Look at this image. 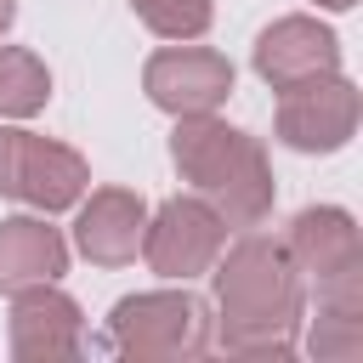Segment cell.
<instances>
[{
    "mask_svg": "<svg viewBox=\"0 0 363 363\" xmlns=\"http://www.w3.org/2000/svg\"><path fill=\"white\" fill-rule=\"evenodd\" d=\"M233 91V62L204 45H170L147 62V96L170 113H210Z\"/></svg>",
    "mask_w": 363,
    "mask_h": 363,
    "instance_id": "7",
    "label": "cell"
},
{
    "mask_svg": "<svg viewBox=\"0 0 363 363\" xmlns=\"http://www.w3.org/2000/svg\"><path fill=\"white\" fill-rule=\"evenodd\" d=\"M11 17H17V0H0V34L11 28Z\"/></svg>",
    "mask_w": 363,
    "mask_h": 363,
    "instance_id": "14",
    "label": "cell"
},
{
    "mask_svg": "<svg viewBox=\"0 0 363 363\" xmlns=\"http://www.w3.org/2000/svg\"><path fill=\"white\" fill-rule=\"evenodd\" d=\"M216 289H221V312L238 329L244 323H289L301 306L295 261H289V250H278L267 238H244L227 255V267L216 272Z\"/></svg>",
    "mask_w": 363,
    "mask_h": 363,
    "instance_id": "2",
    "label": "cell"
},
{
    "mask_svg": "<svg viewBox=\"0 0 363 363\" xmlns=\"http://www.w3.org/2000/svg\"><path fill=\"white\" fill-rule=\"evenodd\" d=\"M176 153V170L221 204V216L233 227H255L272 204V176H267V153L255 147V136L221 125V119H204V113H187V125L176 130L170 142Z\"/></svg>",
    "mask_w": 363,
    "mask_h": 363,
    "instance_id": "1",
    "label": "cell"
},
{
    "mask_svg": "<svg viewBox=\"0 0 363 363\" xmlns=\"http://www.w3.org/2000/svg\"><path fill=\"white\" fill-rule=\"evenodd\" d=\"M352 130H357V91L340 74L289 85L278 96V136L301 153H335L346 147Z\"/></svg>",
    "mask_w": 363,
    "mask_h": 363,
    "instance_id": "5",
    "label": "cell"
},
{
    "mask_svg": "<svg viewBox=\"0 0 363 363\" xmlns=\"http://www.w3.org/2000/svg\"><path fill=\"white\" fill-rule=\"evenodd\" d=\"M79 250L102 267H119L142 250V199L136 193H119V187H102L91 193V204L79 210Z\"/></svg>",
    "mask_w": 363,
    "mask_h": 363,
    "instance_id": "10",
    "label": "cell"
},
{
    "mask_svg": "<svg viewBox=\"0 0 363 363\" xmlns=\"http://www.w3.org/2000/svg\"><path fill=\"white\" fill-rule=\"evenodd\" d=\"M51 96V74L34 51L23 45H0V113L23 119V113H40Z\"/></svg>",
    "mask_w": 363,
    "mask_h": 363,
    "instance_id": "12",
    "label": "cell"
},
{
    "mask_svg": "<svg viewBox=\"0 0 363 363\" xmlns=\"http://www.w3.org/2000/svg\"><path fill=\"white\" fill-rule=\"evenodd\" d=\"M68 267V250L57 238V227L45 221H0V289H28V284H51Z\"/></svg>",
    "mask_w": 363,
    "mask_h": 363,
    "instance_id": "11",
    "label": "cell"
},
{
    "mask_svg": "<svg viewBox=\"0 0 363 363\" xmlns=\"http://www.w3.org/2000/svg\"><path fill=\"white\" fill-rule=\"evenodd\" d=\"M340 68V45L323 23L312 17H278L261 40H255V74L272 85V91H289V85H306V79H323Z\"/></svg>",
    "mask_w": 363,
    "mask_h": 363,
    "instance_id": "8",
    "label": "cell"
},
{
    "mask_svg": "<svg viewBox=\"0 0 363 363\" xmlns=\"http://www.w3.org/2000/svg\"><path fill=\"white\" fill-rule=\"evenodd\" d=\"M113 329L130 352H199L204 306L193 295H136V301H119Z\"/></svg>",
    "mask_w": 363,
    "mask_h": 363,
    "instance_id": "9",
    "label": "cell"
},
{
    "mask_svg": "<svg viewBox=\"0 0 363 363\" xmlns=\"http://www.w3.org/2000/svg\"><path fill=\"white\" fill-rule=\"evenodd\" d=\"M289 261L318 278L329 318L357 312V227L346 210H301L289 233Z\"/></svg>",
    "mask_w": 363,
    "mask_h": 363,
    "instance_id": "3",
    "label": "cell"
},
{
    "mask_svg": "<svg viewBox=\"0 0 363 363\" xmlns=\"http://www.w3.org/2000/svg\"><path fill=\"white\" fill-rule=\"evenodd\" d=\"M318 6H329V11H346V6H357V0H318Z\"/></svg>",
    "mask_w": 363,
    "mask_h": 363,
    "instance_id": "15",
    "label": "cell"
},
{
    "mask_svg": "<svg viewBox=\"0 0 363 363\" xmlns=\"http://www.w3.org/2000/svg\"><path fill=\"white\" fill-rule=\"evenodd\" d=\"M221 216L210 210V204H199V199H170L159 216H153V227H142V250H147V261H153V272H164V278H193V272H204L210 261H216V250H221Z\"/></svg>",
    "mask_w": 363,
    "mask_h": 363,
    "instance_id": "6",
    "label": "cell"
},
{
    "mask_svg": "<svg viewBox=\"0 0 363 363\" xmlns=\"http://www.w3.org/2000/svg\"><path fill=\"white\" fill-rule=\"evenodd\" d=\"M136 17L164 40H193L210 28V0H130Z\"/></svg>",
    "mask_w": 363,
    "mask_h": 363,
    "instance_id": "13",
    "label": "cell"
},
{
    "mask_svg": "<svg viewBox=\"0 0 363 363\" xmlns=\"http://www.w3.org/2000/svg\"><path fill=\"white\" fill-rule=\"evenodd\" d=\"M0 193L34 210H62L85 193V159L34 130H0Z\"/></svg>",
    "mask_w": 363,
    "mask_h": 363,
    "instance_id": "4",
    "label": "cell"
}]
</instances>
